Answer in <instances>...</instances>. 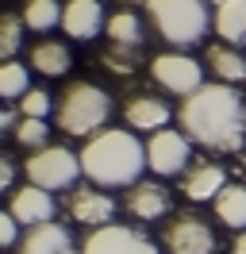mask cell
I'll return each instance as SVG.
<instances>
[{
	"instance_id": "obj_34",
	"label": "cell",
	"mask_w": 246,
	"mask_h": 254,
	"mask_svg": "<svg viewBox=\"0 0 246 254\" xmlns=\"http://www.w3.org/2000/svg\"><path fill=\"white\" fill-rule=\"evenodd\" d=\"M243 174H246V150H243Z\"/></svg>"
},
{
	"instance_id": "obj_27",
	"label": "cell",
	"mask_w": 246,
	"mask_h": 254,
	"mask_svg": "<svg viewBox=\"0 0 246 254\" xmlns=\"http://www.w3.org/2000/svg\"><path fill=\"white\" fill-rule=\"evenodd\" d=\"M50 131H54L50 120H27V116H23L12 135H15V143L23 146V150H39V146L50 143Z\"/></svg>"
},
{
	"instance_id": "obj_12",
	"label": "cell",
	"mask_w": 246,
	"mask_h": 254,
	"mask_svg": "<svg viewBox=\"0 0 246 254\" xmlns=\"http://www.w3.org/2000/svg\"><path fill=\"white\" fill-rule=\"evenodd\" d=\"M227 189V170L219 158H192V166L181 174V196L188 204H212Z\"/></svg>"
},
{
	"instance_id": "obj_32",
	"label": "cell",
	"mask_w": 246,
	"mask_h": 254,
	"mask_svg": "<svg viewBox=\"0 0 246 254\" xmlns=\"http://www.w3.org/2000/svg\"><path fill=\"white\" fill-rule=\"evenodd\" d=\"M116 4H146V0H116Z\"/></svg>"
},
{
	"instance_id": "obj_33",
	"label": "cell",
	"mask_w": 246,
	"mask_h": 254,
	"mask_svg": "<svg viewBox=\"0 0 246 254\" xmlns=\"http://www.w3.org/2000/svg\"><path fill=\"white\" fill-rule=\"evenodd\" d=\"M208 4H212V8H219V4H223V0H208Z\"/></svg>"
},
{
	"instance_id": "obj_16",
	"label": "cell",
	"mask_w": 246,
	"mask_h": 254,
	"mask_svg": "<svg viewBox=\"0 0 246 254\" xmlns=\"http://www.w3.org/2000/svg\"><path fill=\"white\" fill-rule=\"evenodd\" d=\"M27 65L35 73H43V77H69L73 50H69V43L58 39V35H39L27 47Z\"/></svg>"
},
{
	"instance_id": "obj_9",
	"label": "cell",
	"mask_w": 246,
	"mask_h": 254,
	"mask_svg": "<svg viewBox=\"0 0 246 254\" xmlns=\"http://www.w3.org/2000/svg\"><path fill=\"white\" fill-rule=\"evenodd\" d=\"M81 254H162V247L131 223H104L89 227V235L81 239Z\"/></svg>"
},
{
	"instance_id": "obj_6",
	"label": "cell",
	"mask_w": 246,
	"mask_h": 254,
	"mask_svg": "<svg viewBox=\"0 0 246 254\" xmlns=\"http://www.w3.org/2000/svg\"><path fill=\"white\" fill-rule=\"evenodd\" d=\"M158 247L162 254H215L219 239L212 220H204L200 212H173L169 220H162Z\"/></svg>"
},
{
	"instance_id": "obj_21",
	"label": "cell",
	"mask_w": 246,
	"mask_h": 254,
	"mask_svg": "<svg viewBox=\"0 0 246 254\" xmlns=\"http://www.w3.org/2000/svg\"><path fill=\"white\" fill-rule=\"evenodd\" d=\"M96 62L104 65L108 73H135L138 65H142V47H131V43H104V47L96 50Z\"/></svg>"
},
{
	"instance_id": "obj_5",
	"label": "cell",
	"mask_w": 246,
	"mask_h": 254,
	"mask_svg": "<svg viewBox=\"0 0 246 254\" xmlns=\"http://www.w3.org/2000/svg\"><path fill=\"white\" fill-rule=\"evenodd\" d=\"M23 177H27V185H39L46 192L73 189L77 177H85L81 174V150H69L62 143H46L23 158Z\"/></svg>"
},
{
	"instance_id": "obj_23",
	"label": "cell",
	"mask_w": 246,
	"mask_h": 254,
	"mask_svg": "<svg viewBox=\"0 0 246 254\" xmlns=\"http://www.w3.org/2000/svg\"><path fill=\"white\" fill-rule=\"evenodd\" d=\"M62 12H65V4L62 0H23V23H27V31H54V27H62Z\"/></svg>"
},
{
	"instance_id": "obj_10",
	"label": "cell",
	"mask_w": 246,
	"mask_h": 254,
	"mask_svg": "<svg viewBox=\"0 0 246 254\" xmlns=\"http://www.w3.org/2000/svg\"><path fill=\"white\" fill-rule=\"evenodd\" d=\"M204 62H196L188 50H166V54H154L150 58V77L173 96H188L204 85Z\"/></svg>"
},
{
	"instance_id": "obj_19",
	"label": "cell",
	"mask_w": 246,
	"mask_h": 254,
	"mask_svg": "<svg viewBox=\"0 0 246 254\" xmlns=\"http://www.w3.org/2000/svg\"><path fill=\"white\" fill-rule=\"evenodd\" d=\"M212 31L219 35V43L246 47V0H223L212 12Z\"/></svg>"
},
{
	"instance_id": "obj_29",
	"label": "cell",
	"mask_w": 246,
	"mask_h": 254,
	"mask_svg": "<svg viewBox=\"0 0 246 254\" xmlns=\"http://www.w3.org/2000/svg\"><path fill=\"white\" fill-rule=\"evenodd\" d=\"M19 120H23V116H19V108H4V112H0V131H4V135H8V131H15V127H19Z\"/></svg>"
},
{
	"instance_id": "obj_4",
	"label": "cell",
	"mask_w": 246,
	"mask_h": 254,
	"mask_svg": "<svg viewBox=\"0 0 246 254\" xmlns=\"http://www.w3.org/2000/svg\"><path fill=\"white\" fill-rule=\"evenodd\" d=\"M146 19L173 50L200 47L212 31L208 0H146Z\"/></svg>"
},
{
	"instance_id": "obj_7",
	"label": "cell",
	"mask_w": 246,
	"mask_h": 254,
	"mask_svg": "<svg viewBox=\"0 0 246 254\" xmlns=\"http://www.w3.org/2000/svg\"><path fill=\"white\" fill-rule=\"evenodd\" d=\"M62 212H65V220H73L77 227H104V223H116L120 200L108 189L92 185V181H77L73 189L62 192Z\"/></svg>"
},
{
	"instance_id": "obj_14",
	"label": "cell",
	"mask_w": 246,
	"mask_h": 254,
	"mask_svg": "<svg viewBox=\"0 0 246 254\" xmlns=\"http://www.w3.org/2000/svg\"><path fill=\"white\" fill-rule=\"evenodd\" d=\"M173 116L177 112L154 93H135V96H127V104H123V124L131 131H138V135H154V131L169 127Z\"/></svg>"
},
{
	"instance_id": "obj_18",
	"label": "cell",
	"mask_w": 246,
	"mask_h": 254,
	"mask_svg": "<svg viewBox=\"0 0 246 254\" xmlns=\"http://www.w3.org/2000/svg\"><path fill=\"white\" fill-rule=\"evenodd\" d=\"M204 69L212 73V81H223V85H239L246 81V54L231 43H208L204 50Z\"/></svg>"
},
{
	"instance_id": "obj_1",
	"label": "cell",
	"mask_w": 246,
	"mask_h": 254,
	"mask_svg": "<svg viewBox=\"0 0 246 254\" xmlns=\"http://www.w3.org/2000/svg\"><path fill=\"white\" fill-rule=\"evenodd\" d=\"M177 127L208 154H239L246 150V96L235 85L204 81L196 93L181 96Z\"/></svg>"
},
{
	"instance_id": "obj_13",
	"label": "cell",
	"mask_w": 246,
	"mask_h": 254,
	"mask_svg": "<svg viewBox=\"0 0 246 254\" xmlns=\"http://www.w3.org/2000/svg\"><path fill=\"white\" fill-rule=\"evenodd\" d=\"M12 254H81V243L65 223L50 220L39 227H23V239L15 243Z\"/></svg>"
},
{
	"instance_id": "obj_24",
	"label": "cell",
	"mask_w": 246,
	"mask_h": 254,
	"mask_svg": "<svg viewBox=\"0 0 246 254\" xmlns=\"http://www.w3.org/2000/svg\"><path fill=\"white\" fill-rule=\"evenodd\" d=\"M31 89V65L27 62H15V58H8V62H0V96L4 100H12V104H19V96Z\"/></svg>"
},
{
	"instance_id": "obj_28",
	"label": "cell",
	"mask_w": 246,
	"mask_h": 254,
	"mask_svg": "<svg viewBox=\"0 0 246 254\" xmlns=\"http://www.w3.org/2000/svg\"><path fill=\"white\" fill-rule=\"evenodd\" d=\"M19 227H23V223L15 220L8 208H4V212H0V247H4V251H15V243L23 239V231H19Z\"/></svg>"
},
{
	"instance_id": "obj_25",
	"label": "cell",
	"mask_w": 246,
	"mask_h": 254,
	"mask_svg": "<svg viewBox=\"0 0 246 254\" xmlns=\"http://www.w3.org/2000/svg\"><path fill=\"white\" fill-rule=\"evenodd\" d=\"M54 100H58V93H50L43 85H39V89L31 85L27 93L19 96L15 108H19V116H27V120H54Z\"/></svg>"
},
{
	"instance_id": "obj_31",
	"label": "cell",
	"mask_w": 246,
	"mask_h": 254,
	"mask_svg": "<svg viewBox=\"0 0 246 254\" xmlns=\"http://www.w3.org/2000/svg\"><path fill=\"white\" fill-rule=\"evenodd\" d=\"M231 254H246V231H231Z\"/></svg>"
},
{
	"instance_id": "obj_17",
	"label": "cell",
	"mask_w": 246,
	"mask_h": 254,
	"mask_svg": "<svg viewBox=\"0 0 246 254\" xmlns=\"http://www.w3.org/2000/svg\"><path fill=\"white\" fill-rule=\"evenodd\" d=\"M108 27V12L100 0H65L62 12V31L77 39V43H92L96 35Z\"/></svg>"
},
{
	"instance_id": "obj_8",
	"label": "cell",
	"mask_w": 246,
	"mask_h": 254,
	"mask_svg": "<svg viewBox=\"0 0 246 254\" xmlns=\"http://www.w3.org/2000/svg\"><path fill=\"white\" fill-rule=\"evenodd\" d=\"M188 166H192V139L181 127H162L146 135V170L154 177L169 181V177H181Z\"/></svg>"
},
{
	"instance_id": "obj_22",
	"label": "cell",
	"mask_w": 246,
	"mask_h": 254,
	"mask_svg": "<svg viewBox=\"0 0 246 254\" xmlns=\"http://www.w3.org/2000/svg\"><path fill=\"white\" fill-rule=\"evenodd\" d=\"M104 39H108V43H131V47H142L146 27H142V19H138L131 8H116V12H108Z\"/></svg>"
},
{
	"instance_id": "obj_3",
	"label": "cell",
	"mask_w": 246,
	"mask_h": 254,
	"mask_svg": "<svg viewBox=\"0 0 246 254\" xmlns=\"http://www.w3.org/2000/svg\"><path fill=\"white\" fill-rule=\"evenodd\" d=\"M112 120V93L96 81H69L54 100V127L69 139H89Z\"/></svg>"
},
{
	"instance_id": "obj_26",
	"label": "cell",
	"mask_w": 246,
	"mask_h": 254,
	"mask_svg": "<svg viewBox=\"0 0 246 254\" xmlns=\"http://www.w3.org/2000/svg\"><path fill=\"white\" fill-rule=\"evenodd\" d=\"M23 31H27L23 16H12V12L0 16V62H8V58L19 54V47H23Z\"/></svg>"
},
{
	"instance_id": "obj_11",
	"label": "cell",
	"mask_w": 246,
	"mask_h": 254,
	"mask_svg": "<svg viewBox=\"0 0 246 254\" xmlns=\"http://www.w3.org/2000/svg\"><path fill=\"white\" fill-rule=\"evenodd\" d=\"M120 208L138 223H162L173 216V192L162 177H138L131 189H123Z\"/></svg>"
},
{
	"instance_id": "obj_15",
	"label": "cell",
	"mask_w": 246,
	"mask_h": 254,
	"mask_svg": "<svg viewBox=\"0 0 246 254\" xmlns=\"http://www.w3.org/2000/svg\"><path fill=\"white\" fill-rule=\"evenodd\" d=\"M8 212L23 227H39V223H50L58 216V200H54V192L39 189V185H19L8 196Z\"/></svg>"
},
{
	"instance_id": "obj_30",
	"label": "cell",
	"mask_w": 246,
	"mask_h": 254,
	"mask_svg": "<svg viewBox=\"0 0 246 254\" xmlns=\"http://www.w3.org/2000/svg\"><path fill=\"white\" fill-rule=\"evenodd\" d=\"M12 181H15V166L8 162V154H4V158H0V189L8 192V189H12Z\"/></svg>"
},
{
	"instance_id": "obj_2",
	"label": "cell",
	"mask_w": 246,
	"mask_h": 254,
	"mask_svg": "<svg viewBox=\"0 0 246 254\" xmlns=\"http://www.w3.org/2000/svg\"><path fill=\"white\" fill-rule=\"evenodd\" d=\"M81 174L100 189H131L146 174V143L131 127H104L81 143Z\"/></svg>"
},
{
	"instance_id": "obj_20",
	"label": "cell",
	"mask_w": 246,
	"mask_h": 254,
	"mask_svg": "<svg viewBox=\"0 0 246 254\" xmlns=\"http://www.w3.org/2000/svg\"><path fill=\"white\" fill-rule=\"evenodd\" d=\"M212 212L227 231H246V185L227 181V189L212 200Z\"/></svg>"
}]
</instances>
